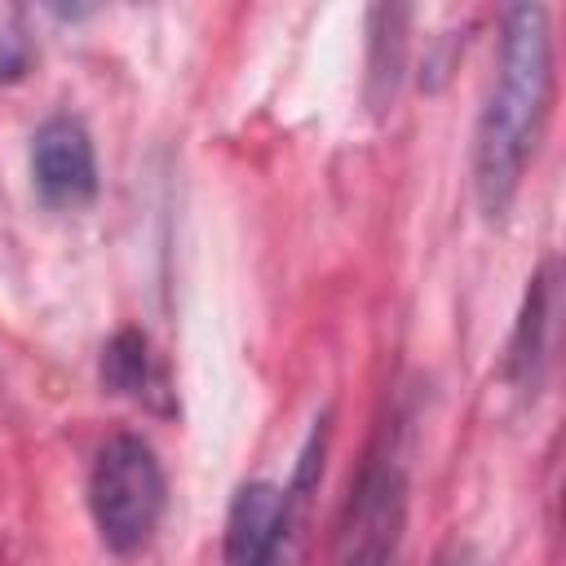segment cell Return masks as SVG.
Returning a JSON list of instances; mask_svg holds the SVG:
<instances>
[{"instance_id": "obj_7", "label": "cell", "mask_w": 566, "mask_h": 566, "mask_svg": "<svg viewBox=\"0 0 566 566\" xmlns=\"http://www.w3.org/2000/svg\"><path fill=\"white\" fill-rule=\"evenodd\" d=\"M323 455H327V416L314 424V433L301 447V460L292 469L287 491V513L283 526L265 553L261 566H310V539H314V495H318V478H323Z\"/></svg>"}, {"instance_id": "obj_8", "label": "cell", "mask_w": 566, "mask_h": 566, "mask_svg": "<svg viewBox=\"0 0 566 566\" xmlns=\"http://www.w3.org/2000/svg\"><path fill=\"white\" fill-rule=\"evenodd\" d=\"M287 513V491L279 482H243L226 513V566H261Z\"/></svg>"}, {"instance_id": "obj_4", "label": "cell", "mask_w": 566, "mask_h": 566, "mask_svg": "<svg viewBox=\"0 0 566 566\" xmlns=\"http://www.w3.org/2000/svg\"><path fill=\"white\" fill-rule=\"evenodd\" d=\"M31 186L49 208L75 212L97 195V150L75 115H49L31 137Z\"/></svg>"}, {"instance_id": "obj_1", "label": "cell", "mask_w": 566, "mask_h": 566, "mask_svg": "<svg viewBox=\"0 0 566 566\" xmlns=\"http://www.w3.org/2000/svg\"><path fill=\"white\" fill-rule=\"evenodd\" d=\"M553 111V31L544 4H513L500 22L495 80L473 133V199L486 221H500L535 159Z\"/></svg>"}, {"instance_id": "obj_2", "label": "cell", "mask_w": 566, "mask_h": 566, "mask_svg": "<svg viewBox=\"0 0 566 566\" xmlns=\"http://www.w3.org/2000/svg\"><path fill=\"white\" fill-rule=\"evenodd\" d=\"M402 411H389V420L367 442L358 473L349 482L340 522H336V548L332 566H394L407 531V500H411V460H407V429Z\"/></svg>"}, {"instance_id": "obj_3", "label": "cell", "mask_w": 566, "mask_h": 566, "mask_svg": "<svg viewBox=\"0 0 566 566\" xmlns=\"http://www.w3.org/2000/svg\"><path fill=\"white\" fill-rule=\"evenodd\" d=\"M168 478L142 433H111L88 469V513L115 557L142 553L164 517Z\"/></svg>"}, {"instance_id": "obj_9", "label": "cell", "mask_w": 566, "mask_h": 566, "mask_svg": "<svg viewBox=\"0 0 566 566\" xmlns=\"http://www.w3.org/2000/svg\"><path fill=\"white\" fill-rule=\"evenodd\" d=\"M407 22H411V9H398V4H376L367 13V102L371 111H385L394 97H398V80H402V66H407Z\"/></svg>"}, {"instance_id": "obj_6", "label": "cell", "mask_w": 566, "mask_h": 566, "mask_svg": "<svg viewBox=\"0 0 566 566\" xmlns=\"http://www.w3.org/2000/svg\"><path fill=\"white\" fill-rule=\"evenodd\" d=\"M97 376H102V389L115 394V398H128V402H137V407H146L155 416H172L177 411L172 376L159 363V354L150 349L142 327H119L102 345Z\"/></svg>"}, {"instance_id": "obj_5", "label": "cell", "mask_w": 566, "mask_h": 566, "mask_svg": "<svg viewBox=\"0 0 566 566\" xmlns=\"http://www.w3.org/2000/svg\"><path fill=\"white\" fill-rule=\"evenodd\" d=\"M553 327H557V261H544L526 283L513 340H509V358H504V376L522 398H531L548 376Z\"/></svg>"}, {"instance_id": "obj_10", "label": "cell", "mask_w": 566, "mask_h": 566, "mask_svg": "<svg viewBox=\"0 0 566 566\" xmlns=\"http://www.w3.org/2000/svg\"><path fill=\"white\" fill-rule=\"evenodd\" d=\"M31 62H35V44L22 27V13L13 4H0V84L22 80Z\"/></svg>"}, {"instance_id": "obj_11", "label": "cell", "mask_w": 566, "mask_h": 566, "mask_svg": "<svg viewBox=\"0 0 566 566\" xmlns=\"http://www.w3.org/2000/svg\"><path fill=\"white\" fill-rule=\"evenodd\" d=\"M433 566H482V562H478V553L464 539H447L442 553L433 557Z\"/></svg>"}]
</instances>
